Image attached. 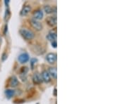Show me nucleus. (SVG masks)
I'll return each mask as SVG.
<instances>
[{
  "instance_id": "nucleus-3",
  "label": "nucleus",
  "mask_w": 127,
  "mask_h": 104,
  "mask_svg": "<svg viewBox=\"0 0 127 104\" xmlns=\"http://www.w3.org/2000/svg\"><path fill=\"white\" fill-rule=\"evenodd\" d=\"M29 59H30V57H29L28 54H27V53H23V54L19 55L18 57V62L21 64L26 63L29 61Z\"/></svg>"
},
{
  "instance_id": "nucleus-19",
  "label": "nucleus",
  "mask_w": 127,
  "mask_h": 104,
  "mask_svg": "<svg viewBox=\"0 0 127 104\" xmlns=\"http://www.w3.org/2000/svg\"></svg>"
},
{
  "instance_id": "nucleus-1",
  "label": "nucleus",
  "mask_w": 127,
  "mask_h": 104,
  "mask_svg": "<svg viewBox=\"0 0 127 104\" xmlns=\"http://www.w3.org/2000/svg\"><path fill=\"white\" fill-rule=\"evenodd\" d=\"M19 33L26 40H32L34 38V37H35L34 32L31 31V30H30L26 29V28L21 29L19 30Z\"/></svg>"
},
{
  "instance_id": "nucleus-5",
  "label": "nucleus",
  "mask_w": 127,
  "mask_h": 104,
  "mask_svg": "<svg viewBox=\"0 0 127 104\" xmlns=\"http://www.w3.org/2000/svg\"><path fill=\"white\" fill-rule=\"evenodd\" d=\"M33 19L36 20V21H40L41 19L43 18V16H44V14L42 12V11L41 9H37L35 10L34 12H33Z\"/></svg>"
},
{
  "instance_id": "nucleus-4",
  "label": "nucleus",
  "mask_w": 127,
  "mask_h": 104,
  "mask_svg": "<svg viewBox=\"0 0 127 104\" xmlns=\"http://www.w3.org/2000/svg\"><path fill=\"white\" fill-rule=\"evenodd\" d=\"M46 60L50 64H54L57 61V54L55 53H49L46 56Z\"/></svg>"
},
{
  "instance_id": "nucleus-17",
  "label": "nucleus",
  "mask_w": 127,
  "mask_h": 104,
  "mask_svg": "<svg viewBox=\"0 0 127 104\" xmlns=\"http://www.w3.org/2000/svg\"><path fill=\"white\" fill-rule=\"evenodd\" d=\"M52 46L54 48H57V41L52 42Z\"/></svg>"
},
{
  "instance_id": "nucleus-12",
  "label": "nucleus",
  "mask_w": 127,
  "mask_h": 104,
  "mask_svg": "<svg viewBox=\"0 0 127 104\" xmlns=\"http://www.w3.org/2000/svg\"><path fill=\"white\" fill-rule=\"evenodd\" d=\"M18 84H19V82H18V78L15 76L11 77L10 79V81H9V84L11 87H16L18 86Z\"/></svg>"
},
{
  "instance_id": "nucleus-8",
  "label": "nucleus",
  "mask_w": 127,
  "mask_h": 104,
  "mask_svg": "<svg viewBox=\"0 0 127 104\" xmlns=\"http://www.w3.org/2000/svg\"><path fill=\"white\" fill-rule=\"evenodd\" d=\"M46 37L48 40L51 41V42L56 41L57 40V31L55 30H51Z\"/></svg>"
},
{
  "instance_id": "nucleus-11",
  "label": "nucleus",
  "mask_w": 127,
  "mask_h": 104,
  "mask_svg": "<svg viewBox=\"0 0 127 104\" xmlns=\"http://www.w3.org/2000/svg\"><path fill=\"white\" fill-rule=\"evenodd\" d=\"M31 11V6H29V5H26L23 7L21 11V15L25 16H27L28 14H29L30 12Z\"/></svg>"
},
{
  "instance_id": "nucleus-6",
  "label": "nucleus",
  "mask_w": 127,
  "mask_h": 104,
  "mask_svg": "<svg viewBox=\"0 0 127 104\" xmlns=\"http://www.w3.org/2000/svg\"><path fill=\"white\" fill-rule=\"evenodd\" d=\"M57 17L56 16H49L46 19V22L50 27H55L57 25Z\"/></svg>"
},
{
  "instance_id": "nucleus-14",
  "label": "nucleus",
  "mask_w": 127,
  "mask_h": 104,
  "mask_svg": "<svg viewBox=\"0 0 127 104\" xmlns=\"http://www.w3.org/2000/svg\"><path fill=\"white\" fill-rule=\"evenodd\" d=\"M14 94H15V91L13 90V89H6L5 91V95L8 99L12 98Z\"/></svg>"
},
{
  "instance_id": "nucleus-9",
  "label": "nucleus",
  "mask_w": 127,
  "mask_h": 104,
  "mask_svg": "<svg viewBox=\"0 0 127 104\" xmlns=\"http://www.w3.org/2000/svg\"><path fill=\"white\" fill-rule=\"evenodd\" d=\"M44 11L46 14H50L52 13H56L57 12V7L56 6H51L50 5H46L44 6Z\"/></svg>"
},
{
  "instance_id": "nucleus-18",
  "label": "nucleus",
  "mask_w": 127,
  "mask_h": 104,
  "mask_svg": "<svg viewBox=\"0 0 127 104\" xmlns=\"http://www.w3.org/2000/svg\"><path fill=\"white\" fill-rule=\"evenodd\" d=\"M54 95L57 96V89H55L54 90Z\"/></svg>"
},
{
  "instance_id": "nucleus-16",
  "label": "nucleus",
  "mask_w": 127,
  "mask_h": 104,
  "mask_svg": "<svg viewBox=\"0 0 127 104\" xmlns=\"http://www.w3.org/2000/svg\"><path fill=\"white\" fill-rule=\"evenodd\" d=\"M9 16H10V11H9V9H7L6 11V14H5V19L6 20V19H8L9 18Z\"/></svg>"
},
{
  "instance_id": "nucleus-15",
  "label": "nucleus",
  "mask_w": 127,
  "mask_h": 104,
  "mask_svg": "<svg viewBox=\"0 0 127 104\" xmlns=\"http://www.w3.org/2000/svg\"><path fill=\"white\" fill-rule=\"evenodd\" d=\"M37 61V60L36 59H31V64L32 68H33V65L36 63Z\"/></svg>"
},
{
  "instance_id": "nucleus-2",
  "label": "nucleus",
  "mask_w": 127,
  "mask_h": 104,
  "mask_svg": "<svg viewBox=\"0 0 127 104\" xmlns=\"http://www.w3.org/2000/svg\"><path fill=\"white\" fill-rule=\"evenodd\" d=\"M31 26L34 29H35L37 31H40L42 30V28H43V26H42V23L40 22H39L38 21H36V20H35V19H31Z\"/></svg>"
},
{
  "instance_id": "nucleus-10",
  "label": "nucleus",
  "mask_w": 127,
  "mask_h": 104,
  "mask_svg": "<svg viewBox=\"0 0 127 104\" xmlns=\"http://www.w3.org/2000/svg\"><path fill=\"white\" fill-rule=\"evenodd\" d=\"M41 76H42V81L45 82L47 83L50 82L51 81V77H50V74L47 70H44L42 71V74H41Z\"/></svg>"
},
{
  "instance_id": "nucleus-13",
  "label": "nucleus",
  "mask_w": 127,
  "mask_h": 104,
  "mask_svg": "<svg viewBox=\"0 0 127 104\" xmlns=\"http://www.w3.org/2000/svg\"><path fill=\"white\" fill-rule=\"evenodd\" d=\"M48 72L50 74V77H52L53 79H56L57 78V68L55 67H51L49 68Z\"/></svg>"
},
{
  "instance_id": "nucleus-7",
  "label": "nucleus",
  "mask_w": 127,
  "mask_h": 104,
  "mask_svg": "<svg viewBox=\"0 0 127 104\" xmlns=\"http://www.w3.org/2000/svg\"><path fill=\"white\" fill-rule=\"evenodd\" d=\"M32 81H33V83L35 84H40L41 82H42V76H41L40 74L39 73H35L32 76Z\"/></svg>"
}]
</instances>
